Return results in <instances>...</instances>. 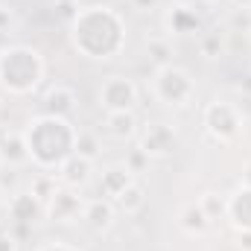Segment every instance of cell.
<instances>
[{"instance_id":"1","label":"cell","mask_w":251,"mask_h":251,"mask_svg":"<svg viewBox=\"0 0 251 251\" xmlns=\"http://www.w3.org/2000/svg\"><path fill=\"white\" fill-rule=\"evenodd\" d=\"M70 44L91 62H108L126 47V21L111 6H82L70 18Z\"/></svg>"},{"instance_id":"2","label":"cell","mask_w":251,"mask_h":251,"mask_svg":"<svg viewBox=\"0 0 251 251\" xmlns=\"http://www.w3.org/2000/svg\"><path fill=\"white\" fill-rule=\"evenodd\" d=\"M76 128L67 117H53V114H38L35 120H29L24 137H26V149L29 158L38 170H59L64 161L76 152Z\"/></svg>"},{"instance_id":"3","label":"cell","mask_w":251,"mask_h":251,"mask_svg":"<svg viewBox=\"0 0 251 251\" xmlns=\"http://www.w3.org/2000/svg\"><path fill=\"white\" fill-rule=\"evenodd\" d=\"M47 62L29 44H3L0 50V91L9 97H29L44 82Z\"/></svg>"},{"instance_id":"4","label":"cell","mask_w":251,"mask_h":251,"mask_svg":"<svg viewBox=\"0 0 251 251\" xmlns=\"http://www.w3.org/2000/svg\"><path fill=\"white\" fill-rule=\"evenodd\" d=\"M152 94L158 102L170 105V108H184L196 97V82L184 67L178 64H167V67H155L152 76Z\"/></svg>"},{"instance_id":"5","label":"cell","mask_w":251,"mask_h":251,"mask_svg":"<svg viewBox=\"0 0 251 251\" xmlns=\"http://www.w3.org/2000/svg\"><path fill=\"white\" fill-rule=\"evenodd\" d=\"M201 120H204V128H207V134H210L213 140H219V143H231V140L240 137V131H243V120H246V117H243V111H240L234 102L213 100V102L204 105Z\"/></svg>"},{"instance_id":"6","label":"cell","mask_w":251,"mask_h":251,"mask_svg":"<svg viewBox=\"0 0 251 251\" xmlns=\"http://www.w3.org/2000/svg\"><path fill=\"white\" fill-rule=\"evenodd\" d=\"M100 105L105 111H134L137 105V85L128 76H108L100 85Z\"/></svg>"},{"instance_id":"7","label":"cell","mask_w":251,"mask_h":251,"mask_svg":"<svg viewBox=\"0 0 251 251\" xmlns=\"http://www.w3.org/2000/svg\"><path fill=\"white\" fill-rule=\"evenodd\" d=\"M82 210H85V199L79 196V190L64 187V184L56 190L53 199L44 204L47 219L62 222V225H73V222H79V219H82Z\"/></svg>"},{"instance_id":"8","label":"cell","mask_w":251,"mask_h":251,"mask_svg":"<svg viewBox=\"0 0 251 251\" xmlns=\"http://www.w3.org/2000/svg\"><path fill=\"white\" fill-rule=\"evenodd\" d=\"M149 158H170L178 149V131L170 123H149L137 143Z\"/></svg>"},{"instance_id":"9","label":"cell","mask_w":251,"mask_h":251,"mask_svg":"<svg viewBox=\"0 0 251 251\" xmlns=\"http://www.w3.org/2000/svg\"><path fill=\"white\" fill-rule=\"evenodd\" d=\"M26 164H32V158H29L24 131H6L3 128V134H0V167L24 170Z\"/></svg>"},{"instance_id":"10","label":"cell","mask_w":251,"mask_h":251,"mask_svg":"<svg viewBox=\"0 0 251 251\" xmlns=\"http://www.w3.org/2000/svg\"><path fill=\"white\" fill-rule=\"evenodd\" d=\"M114 216H117V207H114L111 199H91V201H85L82 222H85L94 234H105V231H111Z\"/></svg>"},{"instance_id":"11","label":"cell","mask_w":251,"mask_h":251,"mask_svg":"<svg viewBox=\"0 0 251 251\" xmlns=\"http://www.w3.org/2000/svg\"><path fill=\"white\" fill-rule=\"evenodd\" d=\"M225 216L234 231H251V187H237L225 199Z\"/></svg>"},{"instance_id":"12","label":"cell","mask_w":251,"mask_h":251,"mask_svg":"<svg viewBox=\"0 0 251 251\" xmlns=\"http://www.w3.org/2000/svg\"><path fill=\"white\" fill-rule=\"evenodd\" d=\"M164 26H167L170 35H193V32L201 29V18H199V12H196L190 3H176V6L167 12Z\"/></svg>"},{"instance_id":"13","label":"cell","mask_w":251,"mask_h":251,"mask_svg":"<svg viewBox=\"0 0 251 251\" xmlns=\"http://www.w3.org/2000/svg\"><path fill=\"white\" fill-rule=\"evenodd\" d=\"M56 176H59V181H62L64 187L79 190L91 181V176H94V161H88V158H82V155L73 152L62 167L56 170Z\"/></svg>"},{"instance_id":"14","label":"cell","mask_w":251,"mask_h":251,"mask_svg":"<svg viewBox=\"0 0 251 251\" xmlns=\"http://www.w3.org/2000/svg\"><path fill=\"white\" fill-rule=\"evenodd\" d=\"M41 108H44V114L67 117V120H70V114L76 111V91L67 88V85H53V88H47V94H44V100H41Z\"/></svg>"},{"instance_id":"15","label":"cell","mask_w":251,"mask_h":251,"mask_svg":"<svg viewBox=\"0 0 251 251\" xmlns=\"http://www.w3.org/2000/svg\"><path fill=\"white\" fill-rule=\"evenodd\" d=\"M102 131L114 140H134L137 137V117L134 111H105Z\"/></svg>"},{"instance_id":"16","label":"cell","mask_w":251,"mask_h":251,"mask_svg":"<svg viewBox=\"0 0 251 251\" xmlns=\"http://www.w3.org/2000/svg\"><path fill=\"white\" fill-rule=\"evenodd\" d=\"M41 213H44V204H41L32 193H15V196L9 199V216H12L15 222H21V225L35 222Z\"/></svg>"},{"instance_id":"17","label":"cell","mask_w":251,"mask_h":251,"mask_svg":"<svg viewBox=\"0 0 251 251\" xmlns=\"http://www.w3.org/2000/svg\"><path fill=\"white\" fill-rule=\"evenodd\" d=\"M131 181H134V176L128 173V167H126V164H114V167H108V170L102 173V178H100V193H102V199H111V201H114Z\"/></svg>"},{"instance_id":"18","label":"cell","mask_w":251,"mask_h":251,"mask_svg":"<svg viewBox=\"0 0 251 251\" xmlns=\"http://www.w3.org/2000/svg\"><path fill=\"white\" fill-rule=\"evenodd\" d=\"M178 225H181V231L190 234V237H201V234H207L210 219H207V213L201 210V204L193 201V204H184V207H181V213H178Z\"/></svg>"},{"instance_id":"19","label":"cell","mask_w":251,"mask_h":251,"mask_svg":"<svg viewBox=\"0 0 251 251\" xmlns=\"http://www.w3.org/2000/svg\"><path fill=\"white\" fill-rule=\"evenodd\" d=\"M143 204H146V190L140 187L137 181H131V184H128L117 199H114V207H117L120 213H126V216L140 213V210H143Z\"/></svg>"},{"instance_id":"20","label":"cell","mask_w":251,"mask_h":251,"mask_svg":"<svg viewBox=\"0 0 251 251\" xmlns=\"http://www.w3.org/2000/svg\"><path fill=\"white\" fill-rule=\"evenodd\" d=\"M59 187H62L59 176H56V173H47V170H44V173H38V176L32 178V190H29V193H32V196H35V199H38L41 204H47V201L53 199V193H56Z\"/></svg>"},{"instance_id":"21","label":"cell","mask_w":251,"mask_h":251,"mask_svg":"<svg viewBox=\"0 0 251 251\" xmlns=\"http://www.w3.org/2000/svg\"><path fill=\"white\" fill-rule=\"evenodd\" d=\"M146 56L155 67H167V64H173V44L167 38H149L146 41Z\"/></svg>"},{"instance_id":"22","label":"cell","mask_w":251,"mask_h":251,"mask_svg":"<svg viewBox=\"0 0 251 251\" xmlns=\"http://www.w3.org/2000/svg\"><path fill=\"white\" fill-rule=\"evenodd\" d=\"M222 50H225V38H222L219 29H210V32H204V35L199 38V53H201L204 59H219Z\"/></svg>"},{"instance_id":"23","label":"cell","mask_w":251,"mask_h":251,"mask_svg":"<svg viewBox=\"0 0 251 251\" xmlns=\"http://www.w3.org/2000/svg\"><path fill=\"white\" fill-rule=\"evenodd\" d=\"M76 155H82V158H88V161H97V155H100V140H97V134L79 131V134H76Z\"/></svg>"},{"instance_id":"24","label":"cell","mask_w":251,"mask_h":251,"mask_svg":"<svg viewBox=\"0 0 251 251\" xmlns=\"http://www.w3.org/2000/svg\"><path fill=\"white\" fill-rule=\"evenodd\" d=\"M199 204H201V210L207 213V219H216L219 213H225V199H222L219 193H204V196L199 199Z\"/></svg>"},{"instance_id":"25","label":"cell","mask_w":251,"mask_h":251,"mask_svg":"<svg viewBox=\"0 0 251 251\" xmlns=\"http://www.w3.org/2000/svg\"><path fill=\"white\" fill-rule=\"evenodd\" d=\"M149 161H152V158H149V155H146V152H143L140 146H134V149H131V152L126 155V167H128V173H131V176L143 173V170L149 167Z\"/></svg>"},{"instance_id":"26","label":"cell","mask_w":251,"mask_h":251,"mask_svg":"<svg viewBox=\"0 0 251 251\" xmlns=\"http://www.w3.org/2000/svg\"><path fill=\"white\" fill-rule=\"evenodd\" d=\"M18 24V18H15V12L9 9V6H0V35H6L12 26Z\"/></svg>"},{"instance_id":"27","label":"cell","mask_w":251,"mask_h":251,"mask_svg":"<svg viewBox=\"0 0 251 251\" xmlns=\"http://www.w3.org/2000/svg\"><path fill=\"white\" fill-rule=\"evenodd\" d=\"M38 251H79V249L70 246V243H59V240H56V243H44Z\"/></svg>"},{"instance_id":"28","label":"cell","mask_w":251,"mask_h":251,"mask_svg":"<svg viewBox=\"0 0 251 251\" xmlns=\"http://www.w3.org/2000/svg\"><path fill=\"white\" fill-rule=\"evenodd\" d=\"M237 249L251 251V231H237Z\"/></svg>"},{"instance_id":"29","label":"cell","mask_w":251,"mask_h":251,"mask_svg":"<svg viewBox=\"0 0 251 251\" xmlns=\"http://www.w3.org/2000/svg\"><path fill=\"white\" fill-rule=\"evenodd\" d=\"M0 251H18L15 237H9V234H0Z\"/></svg>"},{"instance_id":"30","label":"cell","mask_w":251,"mask_h":251,"mask_svg":"<svg viewBox=\"0 0 251 251\" xmlns=\"http://www.w3.org/2000/svg\"><path fill=\"white\" fill-rule=\"evenodd\" d=\"M131 6H134L137 12H149V9L158 6V0H131Z\"/></svg>"},{"instance_id":"31","label":"cell","mask_w":251,"mask_h":251,"mask_svg":"<svg viewBox=\"0 0 251 251\" xmlns=\"http://www.w3.org/2000/svg\"><path fill=\"white\" fill-rule=\"evenodd\" d=\"M240 91H243V97H251V76H246V79L240 82Z\"/></svg>"},{"instance_id":"32","label":"cell","mask_w":251,"mask_h":251,"mask_svg":"<svg viewBox=\"0 0 251 251\" xmlns=\"http://www.w3.org/2000/svg\"><path fill=\"white\" fill-rule=\"evenodd\" d=\"M243 184H246V187H251V161L243 167Z\"/></svg>"},{"instance_id":"33","label":"cell","mask_w":251,"mask_h":251,"mask_svg":"<svg viewBox=\"0 0 251 251\" xmlns=\"http://www.w3.org/2000/svg\"><path fill=\"white\" fill-rule=\"evenodd\" d=\"M234 6H240V9H251V0H231Z\"/></svg>"},{"instance_id":"34","label":"cell","mask_w":251,"mask_h":251,"mask_svg":"<svg viewBox=\"0 0 251 251\" xmlns=\"http://www.w3.org/2000/svg\"><path fill=\"white\" fill-rule=\"evenodd\" d=\"M204 3H216V0H204Z\"/></svg>"},{"instance_id":"35","label":"cell","mask_w":251,"mask_h":251,"mask_svg":"<svg viewBox=\"0 0 251 251\" xmlns=\"http://www.w3.org/2000/svg\"><path fill=\"white\" fill-rule=\"evenodd\" d=\"M0 196H3V190H0Z\"/></svg>"}]
</instances>
